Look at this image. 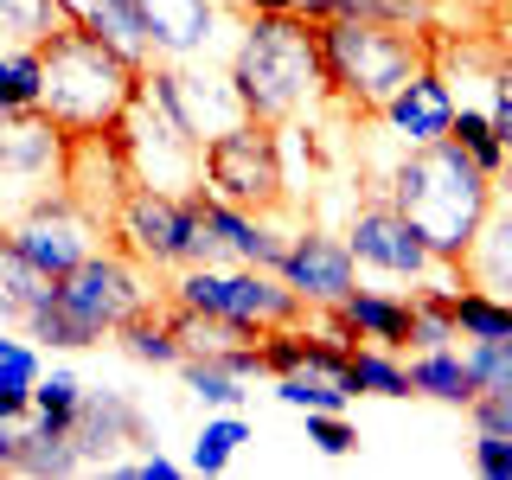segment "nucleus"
I'll return each mask as SVG.
<instances>
[{
  "label": "nucleus",
  "instance_id": "nucleus-12",
  "mask_svg": "<svg viewBox=\"0 0 512 480\" xmlns=\"http://www.w3.org/2000/svg\"><path fill=\"white\" fill-rule=\"evenodd\" d=\"M148 90L160 96V109H167L192 141H212V135H224V128L250 122V109H244V96H237L231 71H224V77H199V71H186V58H154L148 64Z\"/></svg>",
  "mask_w": 512,
  "mask_h": 480
},
{
  "label": "nucleus",
  "instance_id": "nucleus-8",
  "mask_svg": "<svg viewBox=\"0 0 512 480\" xmlns=\"http://www.w3.org/2000/svg\"><path fill=\"white\" fill-rule=\"evenodd\" d=\"M160 295H167V288H154V269L135 263V256L116 250V244H103L96 256H84L71 276H58V301L84 320L96 340L116 333L122 320H135L141 308H154Z\"/></svg>",
  "mask_w": 512,
  "mask_h": 480
},
{
  "label": "nucleus",
  "instance_id": "nucleus-48",
  "mask_svg": "<svg viewBox=\"0 0 512 480\" xmlns=\"http://www.w3.org/2000/svg\"><path fill=\"white\" fill-rule=\"evenodd\" d=\"M0 122H7V103H0Z\"/></svg>",
  "mask_w": 512,
  "mask_h": 480
},
{
  "label": "nucleus",
  "instance_id": "nucleus-33",
  "mask_svg": "<svg viewBox=\"0 0 512 480\" xmlns=\"http://www.w3.org/2000/svg\"><path fill=\"white\" fill-rule=\"evenodd\" d=\"M180 378H186V391L199 397V404H212V410H237V404L250 397V391H244L250 378H237L224 359H186Z\"/></svg>",
  "mask_w": 512,
  "mask_h": 480
},
{
  "label": "nucleus",
  "instance_id": "nucleus-34",
  "mask_svg": "<svg viewBox=\"0 0 512 480\" xmlns=\"http://www.w3.org/2000/svg\"><path fill=\"white\" fill-rule=\"evenodd\" d=\"M77 410H84V384H77L71 372H52V378L32 384V416H39L45 429H64V436H71Z\"/></svg>",
  "mask_w": 512,
  "mask_h": 480
},
{
  "label": "nucleus",
  "instance_id": "nucleus-29",
  "mask_svg": "<svg viewBox=\"0 0 512 480\" xmlns=\"http://www.w3.org/2000/svg\"><path fill=\"white\" fill-rule=\"evenodd\" d=\"M352 384L365 397H416L410 391V359H397L391 346H352Z\"/></svg>",
  "mask_w": 512,
  "mask_h": 480
},
{
  "label": "nucleus",
  "instance_id": "nucleus-35",
  "mask_svg": "<svg viewBox=\"0 0 512 480\" xmlns=\"http://www.w3.org/2000/svg\"><path fill=\"white\" fill-rule=\"evenodd\" d=\"M26 333H32L39 346H58V352H84V346H96V333H90L71 308H64L58 295L45 301V308H32V314H26Z\"/></svg>",
  "mask_w": 512,
  "mask_h": 480
},
{
  "label": "nucleus",
  "instance_id": "nucleus-26",
  "mask_svg": "<svg viewBox=\"0 0 512 480\" xmlns=\"http://www.w3.org/2000/svg\"><path fill=\"white\" fill-rule=\"evenodd\" d=\"M90 461L77 455V442L64 436V429H45L39 416H32V429H20V442H13V474H84Z\"/></svg>",
  "mask_w": 512,
  "mask_h": 480
},
{
  "label": "nucleus",
  "instance_id": "nucleus-30",
  "mask_svg": "<svg viewBox=\"0 0 512 480\" xmlns=\"http://www.w3.org/2000/svg\"><path fill=\"white\" fill-rule=\"evenodd\" d=\"M448 141H461V154L480 160V167L500 180V173L512 167V154H506V141H500V128H493L487 109H468V103H455V128H448Z\"/></svg>",
  "mask_w": 512,
  "mask_h": 480
},
{
  "label": "nucleus",
  "instance_id": "nucleus-22",
  "mask_svg": "<svg viewBox=\"0 0 512 480\" xmlns=\"http://www.w3.org/2000/svg\"><path fill=\"white\" fill-rule=\"evenodd\" d=\"M410 391H416V397H436V404L468 410L474 397H480V384H474V372H468V352L429 346V352H410Z\"/></svg>",
  "mask_w": 512,
  "mask_h": 480
},
{
  "label": "nucleus",
  "instance_id": "nucleus-17",
  "mask_svg": "<svg viewBox=\"0 0 512 480\" xmlns=\"http://www.w3.org/2000/svg\"><path fill=\"white\" fill-rule=\"evenodd\" d=\"M391 135H404V148H429V141H448V128H455V84L436 71V64H423V71L410 77L404 90L384 103L378 116Z\"/></svg>",
  "mask_w": 512,
  "mask_h": 480
},
{
  "label": "nucleus",
  "instance_id": "nucleus-31",
  "mask_svg": "<svg viewBox=\"0 0 512 480\" xmlns=\"http://www.w3.org/2000/svg\"><path fill=\"white\" fill-rule=\"evenodd\" d=\"M0 103L7 109H39L45 103V58H39V45L0 52Z\"/></svg>",
  "mask_w": 512,
  "mask_h": 480
},
{
  "label": "nucleus",
  "instance_id": "nucleus-20",
  "mask_svg": "<svg viewBox=\"0 0 512 480\" xmlns=\"http://www.w3.org/2000/svg\"><path fill=\"white\" fill-rule=\"evenodd\" d=\"M148 429H141V410L128 404L122 391H84V410H77V429H71V442H77V455L90 461H109V448L116 442H141Z\"/></svg>",
  "mask_w": 512,
  "mask_h": 480
},
{
  "label": "nucleus",
  "instance_id": "nucleus-24",
  "mask_svg": "<svg viewBox=\"0 0 512 480\" xmlns=\"http://www.w3.org/2000/svg\"><path fill=\"white\" fill-rule=\"evenodd\" d=\"M109 340H116L128 359H141V365H173V372L186 365V346H180V333H173V320H167V295H160L154 308H141L135 320H122Z\"/></svg>",
  "mask_w": 512,
  "mask_h": 480
},
{
  "label": "nucleus",
  "instance_id": "nucleus-39",
  "mask_svg": "<svg viewBox=\"0 0 512 480\" xmlns=\"http://www.w3.org/2000/svg\"><path fill=\"white\" fill-rule=\"evenodd\" d=\"M474 468L487 480H512V436H480L474 429Z\"/></svg>",
  "mask_w": 512,
  "mask_h": 480
},
{
  "label": "nucleus",
  "instance_id": "nucleus-21",
  "mask_svg": "<svg viewBox=\"0 0 512 480\" xmlns=\"http://www.w3.org/2000/svg\"><path fill=\"white\" fill-rule=\"evenodd\" d=\"M461 276H468L474 288H493V295L512 301V186H506V199L493 192V212H487V224H480Z\"/></svg>",
  "mask_w": 512,
  "mask_h": 480
},
{
  "label": "nucleus",
  "instance_id": "nucleus-44",
  "mask_svg": "<svg viewBox=\"0 0 512 480\" xmlns=\"http://www.w3.org/2000/svg\"><path fill=\"white\" fill-rule=\"evenodd\" d=\"M13 442H20V429L0 423V474H13Z\"/></svg>",
  "mask_w": 512,
  "mask_h": 480
},
{
  "label": "nucleus",
  "instance_id": "nucleus-13",
  "mask_svg": "<svg viewBox=\"0 0 512 480\" xmlns=\"http://www.w3.org/2000/svg\"><path fill=\"white\" fill-rule=\"evenodd\" d=\"M346 244L359 256L365 269H378V276H397V282H423L429 269H442V256L423 244V231L391 205V192H372V199L352 212L346 224Z\"/></svg>",
  "mask_w": 512,
  "mask_h": 480
},
{
  "label": "nucleus",
  "instance_id": "nucleus-36",
  "mask_svg": "<svg viewBox=\"0 0 512 480\" xmlns=\"http://www.w3.org/2000/svg\"><path fill=\"white\" fill-rule=\"evenodd\" d=\"M468 372H474L480 391L512 397V340H468Z\"/></svg>",
  "mask_w": 512,
  "mask_h": 480
},
{
  "label": "nucleus",
  "instance_id": "nucleus-41",
  "mask_svg": "<svg viewBox=\"0 0 512 480\" xmlns=\"http://www.w3.org/2000/svg\"><path fill=\"white\" fill-rule=\"evenodd\" d=\"M0 372H20V378L39 384V378H45V365H39V352H32L26 340H7V333H0Z\"/></svg>",
  "mask_w": 512,
  "mask_h": 480
},
{
  "label": "nucleus",
  "instance_id": "nucleus-10",
  "mask_svg": "<svg viewBox=\"0 0 512 480\" xmlns=\"http://www.w3.org/2000/svg\"><path fill=\"white\" fill-rule=\"evenodd\" d=\"M122 141H128V167H135V186L154 192H199L205 186V141H192L180 122L160 109V96L141 84L135 109L122 116Z\"/></svg>",
  "mask_w": 512,
  "mask_h": 480
},
{
  "label": "nucleus",
  "instance_id": "nucleus-19",
  "mask_svg": "<svg viewBox=\"0 0 512 480\" xmlns=\"http://www.w3.org/2000/svg\"><path fill=\"white\" fill-rule=\"evenodd\" d=\"M160 58H199L218 39V0H141Z\"/></svg>",
  "mask_w": 512,
  "mask_h": 480
},
{
  "label": "nucleus",
  "instance_id": "nucleus-38",
  "mask_svg": "<svg viewBox=\"0 0 512 480\" xmlns=\"http://www.w3.org/2000/svg\"><path fill=\"white\" fill-rule=\"evenodd\" d=\"M308 442L320 448V455H352L359 429L346 423V410H308Z\"/></svg>",
  "mask_w": 512,
  "mask_h": 480
},
{
  "label": "nucleus",
  "instance_id": "nucleus-7",
  "mask_svg": "<svg viewBox=\"0 0 512 480\" xmlns=\"http://www.w3.org/2000/svg\"><path fill=\"white\" fill-rule=\"evenodd\" d=\"M205 192H218L224 205L276 218L288 205V167H282V128L269 122H237L224 135L205 141Z\"/></svg>",
  "mask_w": 512,
  "mask_h": 480
},
{
  "label": "nucleus",
  "instance_id": "nucleus-27",
  "mask_svg": "<svg viewBox=\"0 0 512 480\" xmlns=\"http://www.w3.org/2000/svg\"><path fill=\"white\" fill-rule=\"evenodd\" d=\"M276 397L295 410H346L359 397V384L346 372H327V365H301V372H282L276 378Z\"/></svg>",
  "mask_w": 512,
  "mask_h": 480
},
{
  "label": "nucleus",
  "instance_id": "nucleus-3",
  "mask_svg": "<svg viewBox=\"0 0 512 480\" xmlns=\"http://www.w3.org/2000/svg\"><path fill=\"white\" fill-rule=\"evenodd\" d=\"M45 58V103L52 116L71 128V135H96V128H122V116L135 109L148 71L128 64L103 32H90V20L58 26L52 39L39 45Z\"/></svg>",
  "mask_w": 512,
  "mask_h": 480
},
{
  "label": "nucleus",
  "instance_id": "nucleus-5",
  "mask_svg": "<svg viewBox=\"0 0 512 480\" xmlns=\"http://www.w3.org/2000/svg\"><path fill=\"white\" fill-rule=\"evenodd\" d=\"M109 244L128 250L135 263H148L154 276L192 263H224L218 237L205 231L199 199L186 192H154V186H128V199L109 212Z\"/></svg>",
  "mask_w": 512,
  "mask_h": 480
},
{
  "label": "nucleus",
  "instance_id": "nucleus-15",
  "mask_svg": "<svg viewBox=\"0 0 512 480\" xmlns=\"http://www.w3.org/2000/svg\"><path fill=\"white\" fill-rule=\"evenodd\" d=\"M135 186V167H128V141L122 128H96V135H71V160H64V192L90 205L96 218H109Z\"/></svg>",
  "mask_w": 512,
  "mask_h": 480
},
{
  "label": "nucleus",
  "instance_id": "nucleus-42",
  "mask_svg": "<svg viewBox=\"0 0 512 480\" xmlns=\"http://www.w3.org/2000/svg\"><path fill=\"white\" fill-rule=\"evenodd\" d=\"M135 480H180V461L148 455V461H135Z\"/></svg>",
  "mask_w": 512,
  "mask_h": 480
},
{
  "label": "nucleus",
  "instance_id": "nucleus-25",
  "mask_svg": "<svg viewBox=\"0 0 512 480\" xmlns=\"http://www.w3.org/2000/svg\"><path fill=\"white\" fill-rule=\"evenodd\" d=\"M71 20H84V7H71V0H0V52H13V45H45Z\"/></svg>",
  "mask_w": 512,
  "mask_h": 480
},
{
  "label": "nucleus",
  "instance_id": "nucleus-23",
  "mask_svg": "<svg viewBox=\"0 0 512 480\" xmlns=\"http://www.w3.org/2000/svg\"><path fill=\"white\" fill-rule=\"evenodd\" d=\"M84 20H90V32H103L109 45L128 58V64H148L160 58L154 52V32H148V13H141V0H84Z\"/></svg>",
  "mask_w": 512,
  "mask_h": 480
},
{
  "label": "nucleus",
  "instance_id": "nucleus-32",
  "mask_svg": "<svg viewBox=\"0 0 512 480\" xmlns=\"http://www.w3.org/2000/svg\"><path fill=\"white\" fill-rule=\"evenodd\" d=\"M244 442H250V423H244L237 410H224V416H212V423L199 429L186 468H192V474H224V468H231V455H237Z\"/></svg>",
  "mask_w": 512,
  "mask_h": 480
},
{
  "label": "nucleus",
  "instance_id": "nucleus-28",
  "mask_svg": "<svg viewBox=\"0 0 512 480\" xmlns=\"http://www.w3.org/2000/svg\"><path fill=\"white\" fill-rule=\"evenodd\" d=\"M455 327H461V340H512V301L493 295V288L461 282L455 288Z\"/></svg>",
  "mask_w": 512,
  "mask_h": 480
},
{
  "label": "nucleus",
  "instance_id": "nucleus-46",
  "mask_svg": "<svg viewBox=\"0 0 512 480\" xmlns=\"http://www.w3.org/2000/svg\"><path fill=\"white\" fill-rule=\"evenodd\" d=\"M301 13H308V20H320V13H327V0H301Z\"/></svg>",
  "mask_w": 512,
  "mask_h": 480
},
{
  "label": "nucleus",
  "instance_id": "nucleus-11",
  "mask_svg": "<svg viewBox=\"0 0 512 480\" xmlns=\"http://www.w3.org/2000/svg\"><path fill=\"white\" fill-rule=\"evenodd\" d=\"M109 244V218H96L77 192L52 186L45 199H32L26 212H13V250H26L39 269L71 276L84 256H96Z\"/></svg>",
  "mask_w": 512,
  "mask_h": 480
},
{
  "label": "nucleus",
  "instance_id": "nucleus-18",
  "mask_svg": "<svg viewBox=\"0 0 512 480\" xmlns=\"http://www.w3.org/2000/svg\"><path fill=\"white\" fill-rule=\"evenodd\" d=\"M199 199V218H205V231L218 237V250H224V263H250V269H282V256H288V237L269 224L263 212H244V205H224L218 192H192Z\"/></svg>",
  "mask_w": 512,
  "mask_h": 480
},
{
  "label": "nucleus",
  "instance_id": "nucleus-1",
  "mask_svg": "<svg viewBox=\"0 0 512 480\" xmlns=\"http://www.w3.org/2000/svg\"><path fill=\"white\" fill-rule=\"evenodd\" d=\"M384 192H391V205L423 231V244L436 250L442 263L461 269L500 186H493V173L480 167V160L461 154V141H429V148H410L397 160V173H391Z\"/></svg>",
  "mask_w": 512,
  "mask_h": 480
},
{
  "label": "nucleus",
  "instance_id": "nucleus-2",
  "mask_svg": "<svg viewBox=\"0 0 512 480\" xmlns=\"http://www.w3.org/2000/svg\"><path fill=\"white\" fill-rule=\"evenodd\" d=\"M231 84L244 109L269 128H295L327 103L320 71V26L308 13H250L231 58Z\"/></svg>",
  "mask_w": 512,
  "mask_h": 480
},
{
  "label": "nucleus",
  "instance_id": "nucleus-9",
  "mask_svg": "<svg viewBox=\"0 0 512 480\" xmlns=\"http://www.w3.org/2000/svg\"><path fill=\"white\" fill-rule=\"evenodd\" d=\"M64 160H71V128L52 109H7V122H0V205L26 212L32 199L64 186Z\"/></svg>",
  "mask_w": 512,
  "mask_h": 480
},
{
  "label": "nucleus",
  "instance_id": "nucleus-40",
  "mask_svg": "<svg viewBox=\"0 0 512 480\" xmlns=\"http://www.w3.org/2000/svg\"><path fill=\"white\" fill-rule=\"evenodd\" d=\"M20 416H32V378L0 372V423H20Z\"/></svg>",
  "mask_w": 512,
  "mask_h": 480
},
{
  "label": "nucleus",
  "instance_id": "nucleus-47",
  "mask_svg": "<svg viewBox=\"0 0 512 480\" xmlns=\"http://www.w3.org/2000/svg\"><path fill=\"white\" fill-rule=\"evenodd\" d=\"M13 244V218H0V250H7Z\"/></svg>",
  "mask_w": 512,
  "mask_h": 480
},
{
  "label": "nucleus",
  "instance_id": "nucleus-4",
  "mask_svg": "<svg viewBox=\"0 0 512 480\" xmlns=\"http://www.w3.org/2000/svg\"><path fill=\"white\" fill-rule=\"evenodd\" d=\"M320 26V71L327 96L346 116H384L397 90L423 64H436V39L410 26H378V20H314Z\"/></svg>",
  "mask_w": 512,
  "mask_h": 480
},
{
  "label": "nucleus",
  "instance_id": "nucleus-16",
  "mask_svg": "<svg viewBox=\"0 0 512 480\" xmlns=\"http://www.w3.org/2000/svg\"><path fill=\"white\" fill-rule=\"evenodd\" d=\"M327 314V333L346 346L372 340V346H391L404 352L416 340V295H384V288H352L340 308H320Z\"/></svg>",
  "mask_w": 512,
  "mask_h": 480
},
{
  "label": "nucleus",
  "instance_id": "nucleus-14",
  "mask_svg": "<svg viewBox=\"0 0 512 480\" xmlns=\"http://www.w3.org/2000/svg\"><path fill=\"white\" fill-rule=\"evenodd\" d=\"M276 276L295 288L308 308H340L352 288H359V256H352L346 237L301 231V237H288V256H282Z\"/></svg>",
  "mask_w": 512,
  "mask_h": 480
},
{
  "label": "nucleus",
  "instance_id": "nucleus-6",
  "mask_svg": "<svg viewBox=\"0 0 512 480\" xmlns=\"http://www.w3.org/2000/svg\"><path fill=\"white\" fill-rule=\"evenodd\" d=\"M173 301L186 308H205V314H224L250 333H276V327H295L308 320L314 308L288 288L276 269H250V263H192V269H173L167 282Z\"/></svg>",
  "mask_w": 512,
  "mask_h": 480
},
{
  "label": "nucleus",
  "instance_id": "nucleus-37",
  "mask_svg": "<svg viewBox=\"0 0 512 480\" xmlns=\"http://www.w3.org/2000/svg\"><path fill=\"white\" fill-rule=\"evenodd\" d=\"M487 116H493V128H500V141H506V154H512V58L506 52L487 64ZM506 173H500V180H506Z\"/></svg>",
  "mask_w": 512,
  "mask_h": 480
},
{
  "label": "nucleus",
  "instance_id": "nucleus-45",
  "mask_svg": "<svg viewBox=\"0 0 512 480\" xmlns=\"http://www.w3.org/2000/svg\"><path fill=\"white\" fill-rule=\"evenodd\" d=\"M493 45H500V52L512 58V13H506V20H500V26H493Z\"/></svg>",
  "mask_w": 512,
  "mask_h": 480
},
{
  "label": "nucleus",
  "instance_id": "nucleus-43",
  "mask_svg": "<svg viewBox=\"0 0 512 480\" xmlns=\"http://www.w3.org/2000/svg\"><path fill=\"white\" fill-rule=\"evenodd\" d=\"M244 13H301V0H237Z\"/></svg>",
  "mask_w": 512,
  "mask_h": 480
}]
</instances>
